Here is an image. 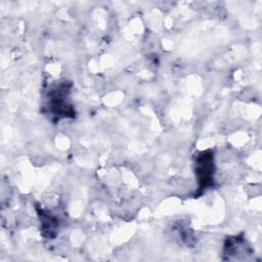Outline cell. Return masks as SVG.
Here are the masks:
<instances>
[{"label":"cell","instance_id":"cell-1","mask_svg":"<svg viewBox=\"0 0 262 262\" xmlns=\"http://www.w3.org/2000/svg\"><path fill=\"white\" fill-rule=\"evenodd\" d=\"M213 168L214 167L212 155H208V151L202 152V155L198 157L195 173L199 177V182L203 187L208 186L210 184L213 176Z\"/></svg>","mask_w":262,"mask_h":262}]
</instances>
